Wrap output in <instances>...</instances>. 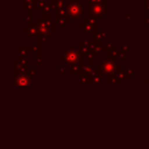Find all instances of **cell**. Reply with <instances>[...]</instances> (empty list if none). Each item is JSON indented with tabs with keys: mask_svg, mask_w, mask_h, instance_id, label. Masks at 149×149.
<instances>
[{
	"mask_svg": "<svg viewBox=\"0 0 149 149\" xmlns=\"http://www.w3.org/2000/svg\"><path fill=\"white\" fill-rule=\"evenodd\" d=\"M60 61L64 63L65 68H74L77 65H82L84 63V56L80 49H74L72 44L70 45V48L65 50L64 53L60 55Z\"/></svg>",
	"mask_w": 149,
	"mask_h": 149,
	"instance_id": "cell-1",
	"label": "cell"
},
{
	"mask_svg": "<svg viewBox=\"0 0 149 149\" xmlns=\"http://www.w3.org/2000/svg\"><path fill=\"white\" fill-rule=\"evenodd\" d=\"M122 70L120 63L118 62L116 59L111 58H103L100 61L98 70L102 76H118V74Z\"/></svg>",
	"mask_w": 149,
	"mask_h": 149,
	"instance_id": "cell-2",
	"label": "cell"
},
{
	"mask_svg": "<svg viewBox=\"0 0 149 149\" xmlns=\"http://www.w3.org/2000/svg\"><path fill=\"white\" fill-rule=\"evenodd\" d=\"M66 13L70 19H79L84 15V6L80 2L66 3Z\"/></svg>",
	"mask_w": 149,
	"mask_h": 149,
	"instance_id": "cell-3",
	"label": "cell"
},
{
	"mask_svg": "<svg viewBox=\"0 0 149 149\" xmlns=\"http://www.w3.org/2000/svg\"><path fill=\"white\" fill-rule=\"evenodd\" d=\"M89 15L93 17L97 21H102L104 17L107 15L106 5L102 4H89Z\"/></svg>",
	"mask_w": 149,
	"mask_h": 149,
	"instance_id": "cell-4",
	"label": "cell"
},
{
	"mask_svg": "<svg viewBox=\"0 0 149 149\" xmlns=\"http://www.w3.org/2000/svg\"><path fill=\"white\" fill-rule=\"evenodd\" d=\"M32 77L28 72H23V74H15V85L19 87H27V86L32 85Z\"/></svg>",
	"mask_w": 149,
	"mask_h": 149,
	"instance_id": "cell-5",
	"label": "cell"
},
{
	"mask_svg": "<svg viewBox=\"0 0 149 149\" xmlns=\"http://www.w3.org/2000/svg\"><path fill=\"white\" fill-rule=\"evenodd\" d=\"M79 30L83 31L84 35H90V36H95L96 33L98 32L97 26L90 25V24L86 23L84 21H80L79 23Z\"/></svg>",
	"mask_w": 149,
	"mask_h": 149,
	"instance_id": "cell-6",
	"label": "cell"
},
{
	"mask_svg": "<svg viewBox=\"0 0 149 149\" xmlns=\"http://www.w3.org/2000/svg\"><path fill=\"white\" fill-rule=\"evenodd\" d=\"M55 22L57 26H59L60 30H64V28L70 26V19L68 17H61V15H56Z\"/></svg>",
	"mask_w": 149,
	"mask_h": 149,
	"instance_id": "cell-7",
	"label": "cell"
},
{
	"mask_svg": "<svg viewBox=\"0 0 149 149\" xmlns=\"http://www.w3.org/2000/svg\"><path fill=\"white\" fill-rule=\"evenodd\" d=\"M19 53L21 55V57H27L28 54L31 53V49H30V45L29 44H26V45H21L19 46Z\"/></svg>",
	"mask_w": 149,
	"mask_h": 149,
	"instance_id": "cell-8",
	"label": "cell"
},
{
	"mask_svg": "<svg viewBox=\"0 0 149 149\" xmlns=\"http://www.w3.org/2000/svg\"><path fill=\"white\" fill-rule=\"evenodd\" d=\"M122 81L118 76H108L107 77V86H120Z\"/></svg>",
	"mask_w": 149,
	"mask_h": 149,
	"instance_id": "cell-9",
	"label": "cell"
},
{
	"mask_svg": "<svg viewBox=\"0 0 149 149\" xmlns=\"http://www.w3.org/2000/svg\"><path fill=\"white\" fill-rule=\"evenodd\" d=\"M81 68H82V72H83V74H87V76H89V74H91L94 70L93 64L90 63V62H88V63H83L81 65Z\"/></svg>",
	"mask_w": 149,
	"mask_h": 149,
	"instance_id": "cell-10",
	"label": "cell"
},
{
	"mask_svg": "<svg viewBox=\"0 0 149 149\" xmlns=\"http://www.w3.org/2000/svg\"><path fill=\"white\" fill-rule=\"evenodd\" d=\"M79 85L80 86H91L90 77L87 74H82L79 77Z\"/></svg>",
	"mask_w": 149,
	"mask_h": 149,
	"instance_id": "cell-11",
	"label": "cell"
},
{
	"mask_svg": "<svg viewBox=\"0 0 149 149\" xmlns=\"http://www.w3.org/2000/svg\"><path fill=\"white\" fill-rule=\"evenodd\" d=\"M82 74H83V72H82L81 65H77V66L72 68V70H70V77H80Z\"/></svg>",
	"mask_w": 149,
	"mask_h": 149,
	"instance_id": "cell-12",
	"label": "cell"
},
{
	"mask_svg": "<svg viewBox=\"0 0 149 149\" xmlns=\"http://www.w3.org/2000/svg\"><path fill=\"white\" fill-rule=\"evenodd\" d=\"M106 38H107V32L106 31H98L95 35V39L99 42L106 41Z\"/></svg>",
	"mask_w": 149,
	"mask_h": 149,
	"instance_id": "cell-13",
	"label": "cell"
},
{
	"mask_svg": "<svg viewBox=\"0 0 149 149\" xmlns=\"http://www.w3.org/2000/svg\"><path fill=\"white\" fill-rule=\"evenodd\" d=\"M27 70H28L27 65H24V64H19V63H15V74H23V72H27Z\"/></svg>",
	"mask_w": 149,
	"mask_h": 149,
	"instance_id": "cell-14",
	"label": "cell"
},
{
	"mask_svg": "<svg viewBox=\"0 0 149 149\" xmlns=\"http://www.w3.org/2000/svg\"><path fill=\"white\" fill-rule=\"evenodd\" d=\"M103 44H104V46H105V49H106V51H107V52L111 51V50H113V49H116V44L112 43V41H111V40H109V39L106 40L105 43H103Z\"/></svg>",
	"mask_w": 149,
	"mask_h": 149,
	"instance_id": "cell-15",
	"label": "cell"
},
{
	"mask_svg": "<svg viewBox=\"0 0 149 149\" xmlns=\"http://www.w3.org/2000/svg\"><path fill=\"white\" fill-rule=\"evenodd\" d=\"M83 21L86 22V23L90 24V25H93V26H97L98 21L96 19H94L93 17L91 15H87V17H83Z\"/></svg>",
	"mask_w": 149,
	"mask_h": 149,
	"instance_id": "cell-16",
	"label": "cell"
},
{
	"mask_svg": "<svg viewBox=\"0 0 149 149\" xmlns=\"http://www.w3.org/2000/svg\"><path fill=\"white\" fill-rule=\"evenodd\" d=\"M107 57L108 58H111V59H118V58H120V53H118V49H113L111 50V51L107 52Z\"/></svg>",
	"mask_w": 149,
	"mask_h": 149,
	"instance_id": "cell-17",
	"label": "cell"
},
{
	"mask_svg": "<svg viewBox=\"0 0 149 149\" xmlns=\"http://www.w3.org/2000/svg\"><path fill=\"white\" fill-rule=\"evenodd\" d=\"M118 77L120 78V80L122 82H129V81L131 80V78L129 77L128 74H127L126 72H125L123 70H120V72L118 74Z\"/></svg>",
	"mask_w": 149,
	"mask_h": 149,
	"instance_id": "cell-18",
	"label": "cell"
},
{
	"mask_svg": "<svg viewBox=\"0 0 149 149\" xmlns=\"http://www.w3.org/2000/svg\"><path fill=\"white\" fill-rule=\"evenodd\" d=\"M24 11H26V13L34 11V2L24 3Z\"/></svg>",
	"mask_w": 149,
	"mask_h": 149,
	"instance_id": "cell-19",
	"label": "cell"
},
{
	"mask_svg": "<svg viewBox=\"0 0 149 149\" xmlns=\"http://www.w3.org/2000/svg\"><path fill=\"white\" fill-rule=\"evenodd\" d=\"M122 70H124V72H126L130 78H132L135 74V68H123Z\"/></svg>",
	"mask_w": 149,
	"mask_h": 149,
	"instance_id": "cell-20",
	"label": "cell"
},
{
	"mask_svg": "<svg viewBox=\"0 0 149 149\" xmlns=\"http://www.w3.org/2000/svg\"><path fill=\"white\" fill-rule=\"evenodd\" d=\"M29 60L27 57H21L19 59H15V63H19V64H24V65H27Z\"/></svg>",
	"mask_w": 149,
	"mask_h": 149,
	"instance_id": "cell-21",
	"label": "cell"
},
{
	"mask_svg": "<svg viewBox=\"0 0 149 149\" xmlns=\"http://www.w3.org/2000/svg\"><path fill=\"white\" fill-rule=\"evenodd\" d=\"M27 72L31 76V77H37V74H38L37 68H29L27 70Z\"/></svg>",
	"mask_w": 149,
	"mask_h": 149,
	"instance_id": "cell-22",
	"label": "cell"
},
{
	"mask_svg": "<svg viewBox=\"0 0 149 149\" xmlns=\"http://www.w3.org/2000/svg\"><path fill=\"white\" fill-rule=\"evenodd\" d=\"M118 53H120V62H125L126 61V52H124L122 49H118Z\"/></svg>",
	"mask_w": 149,
	"mask_h": 149,
	"instance_id": "cell-23",
	"label": "cell"
},
{
	"mask_svg": "<svg viewBox=\"0 0 149 149\" xmlns=\"http://www.w3.org/2000/svg\"><path fill=\"white\" fill-rule=\"evenodd\" d=\"M33 62L37 64L38 68H42V59H41V57H38V56H37V57L33 59Z\"/></svg>",
	"mask_w": 149,
	"mask_h": 149,
	"instance_id": "cell-24",
	"label": "cell"
},
{
	"mask_svg": "<svg viewBox=\"0 0 149 149\" xmlns=\"http://www.w3.org/2000/svg\"><path fill=\"white\" fill-rule=\"evenodd\" d=\"M120 49H122L124 52H126V53H129L131 50V47H130V45H128V44H123V45L120 46Z\"/></svg>",
	"mask_w": 149,
	"mask_h": 149,
	"instance_id": "cell-25",
	"label": "cell"
},
{
	"mask_svg": "<svg viewBox=\"0 0 149 149\" xmlns=\"http://www.w3.org/2000/svg\"><path fill=\"white\" fill-rule=\"evenodd\" d=\"M125 17H126V21L127 22H134L135 21L134 17H132V15H130V13H129V11H127V13H125Z\"/></svg>",
	"mask_w": 149,
	"mask_h": 149,
	"instance_id": "cell-26",
	"label": "cell"
},
{
	"mask_svg": "<svg viewBox=\"0 0 149 149\" xmlns=\"http://www.w3.org/2000/svg\"><path fill=\"white\" fill-rule=\"evenodd\" d=\"M55 70H56V72H59L61 77H64V72H65V68H57Z\"/></svg>",
	"mask_w": 149,
	"mask_h": 149,
	"instance_id": "cell-27",
	"label": "cell"
},
{
	"mask_svg": "<svg viewBox=\"0 0 149 149\" xmlns=\"http://www.w3.org/2000/svg\"><path fill=\"white\" fill-rule=\"evenodd\" d=\"M25 19L28 22V23H30V22H32V11H31V13H28L27 17H25Z\"/></svg>",
	"mask_w": 149,
	"mask_h": 149,
	"instance_id": "cell-28",
	"label": "cell"
},
{
	"mask_svg": "<svg viewBox=\"0 0 149 149\" xmlns=\"http://www.w3.org/2000/svg\"><path fill=\"white\" fill-rule=\"evenodd\" d=\"M144 11L145 13L149 11V0H146V5H145V7H144Z\"/></svg>",
	"mask_w": 149,
	"mask_h": 149,
	"instance_id": "cell-29",
	"label": "cell"
},
{
	"mask_svg": "<svg viewBox=\"0 0 149 149\" xmlns=\"http://www.w3.org/2000/svg\"><path fill=\"white\" fill-rule=\"evenodd\" d=\"M144 26H149V17H144Z\"/></svg>",
	"mask_w": 149,
	"mask_h": 149,
	"instance_id": "cell-30",
	"label": "cell"
},
{
	"mask_svg": "<svg viewBox=\"0 0 149 149\" xmlns=\"http://www.w3.org/2000/svg\"><path fill=\"white\" fill-rule=\"evenodd\" d=\"M144 85L145 86H149V77H145L144 78Z\"/></svg>",
	"mask_w": 149,
	"mask_h": 149,
	"instance_id": "cell-31",
	"label": "cell"
},
{
	"mask_svg": "<svg viewBox=\"0 0 149 149\" xmlns=\"http://www.w3.org/2000/svg\"><path fill=\"white\" fill-rule=\"evenodd\" d=\"M19 1L24 3H28V2H35L36 0H19Z\"/></svg>",
	"mask_w": 149,
	"mask_h": 149,
	"instance_id": "cell-32",
	"label": "cell"
},
{
	"mask_svg": "<svg viewBox=\"0 0 149 149\" xmlns=\"http://www.w3.org/2000/svg\"><path fill=\"white\" fill-rule=\"evenodd\" d=\"M70 2H72V3H77V2H79V0H70Z\"/></svg>",
	"mask_w": 149,
	"mask_h": 149,
	"instance_id": "cell-33",
	"label": "cell"
},
{
	"mask_svg": "<svg viewBox=\"0 0 149 149\" xmlns=\"http://www.w3.org/2000/svg\"><path fill=\"white\" fill-rule=\"evenodd\" d=\"M36 1H46V0H36Z\"/></svg>",
	"mask_w": 149,
	"mask_h": 149,
	"instance_id": "cell-34",
	"label": "cell"
},
{
	"mask_svg": "<svg viewBox=\"0 0 149 149\" xmlns=\"http://www.w3.org/2000/svg\"><path fill=\"white\" fill-rule=\"evenodd\" d=\"M148 47H149V45H148Z\"/></svg>",
	"mask_w": 149,
	"mask_h": 149,
	"instance_id": "cell-35",
	"label": "cell"
}]
</instances>
